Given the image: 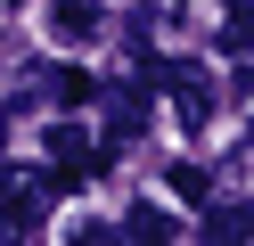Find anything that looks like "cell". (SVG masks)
<instances>
[{
  "label": "cell",
  "mask_w": 254,
  "mask_h": 246,
  "mask_svg": "<svg viewBox=\"0 0 254 246\" xmlns=\"http://www.w3.org/2000/svg\"><path fill=\"white\" fill-rule=\"evenodd\" d=\"M172 197H181V205H205V197H213V180H205L197 164H172Z\"/></svg>",
  "instance_id": "8fae6325"
},
{
  "label": "cell",
  "mask_w": 254,
  "mask_h": 246,
  "mask_svg": "<svg viewBox=\"0 0 254 246\" xmlns=\"http://www.w3.org/2000/svg\"><path fill=\"white\" fill-rule=\"evenodd\" d=\"M99 33H107V8H99V0H50V41L82 49V41H99Z\"/></svg>",
  "instance_id": "5b68a950"
},
{
  "label": "cell",
  "mask_w": 254,
  "mask_h": 246,
  "mask_svg": "<svg viewBox=\"0 0 254 246\" xmlns=\"http://www.w3.org/2000/svg\"><path fill=\"white\" fill-rule=\"evenodd\" d=\"M0 131H8V123H0Z\"/></svg>",
  "instance_id": "5bb4252c"
},
{
  "label": "cell",
  "mask_w": 254,
  "mask_h": 246,
  "mask_svg": "<svg viewBox=\"0 0 254 246\" xmlns=\"http://www.w3.org/2000/svg\"><path fill=\"white\" fill-rule=\"evenodd\" d=\"M205 238L213 246H238V238H254V197H230V205H205Z\"/></svg>",
  "instance_id": "8992f818"
},
{
  "label": "cell",
  "mask_w": 254,
  "mask_h": 246,
  "mask_svg": "<svg viewBox=\"0 0 254 246\" xmlns=\"http://www.w3.org/2000/svg\"><path fill=\"white\" fill-rule=\"evenodd\" d=\"M17 8H25V0H17Z\"/></svg>",
  "instance_id": "4fadbf2b"
},
{
  "label": "cell",
  "mask_w": 254,
  "mask_h": 246,
  "mask_svg": "<svg viewBox=\"0 0 254 246\" xmlns=\"http://www.w3.org/2000/svg\"><path fill=\"white\" fill-rule=\"evenodd\" d=\"M164 90H172V123L181 131L213 123V74H205V66H164Z\"/></svg>",
  "instance_id": "3957f363"
},
{
  "label": "cell",
  "mask_w": 254,
  "mask_h": 246,
  "mask_svg": "<svg viewBox=\"0 0 254 246\" xmlns=\"http://www.w3.org/2000/svg\"><path fill=\"white\" fill-rule=\"evenodd\" d=\"M139 25H148V33H181V25H189V0H148Z\"/></svg>",
  "instance_id": "30bf717a"
},
{
  "label": "cell",
  "mask_w": 254,
  "mask_h": 246,
  "mask_svg": "<svg viewBox=\"0 0 254 246\" xmlns=\"http://www.w3.org/2000/svg\"><path fill=\"white\" fill-rule=\"evenodd\" d=\"M246 148H254V123H246Z\"/></svg>",
  "instance_id": "7c38bea8"
},
{
  "label": "cell",
  "mask_w": 254,
  "mask_h": 246,
  "mask_svg": "<svg viewBox=\"0 0 254 246\" xmlns=\"http://www.w3.org/2000/svg\"><path fill=\"white\" fill-rule=\"evenodd\" d=\"M123 238H148V246H164V238H181V222H172L164 205H131V213H123Z\"/></svg>",
  "instance_id": "52a82bcc"
},
{
  "label": "cell",
  "mask_w": 254,
  "mask_h": 246,
  "mask_svg": "<svg viewBox=\"0 0 254 246\" xmlns=\"http://www.w3.org/2000/svg\"><path fill=\"white\" fill-rule=\"evenodd\" d=\"M41 148H50V172L66 180V189H74V180H90V172L107 164L99 148H90V131L74 123V115H58V123H50V140H41Z\"/></svg>",
  "instance_id": "7a4b0ae2"
},
{
  "label": "cell",
  "mask_w": 254,
  "mask_h": 246,
  "mask_svg": "<svg viewBox=\"0 0 254 246\" xmlns=\"http://www.w3.org/2000/svg\"><path fill=\"white\" fill-rule=\"evenodd\" d=\"M50 98H58V107H82V98H99V82H90L82 66H58V74H50Z\"/></svg>",
  "instance_id": "9c48e42d"
},
{
  "label": "cell",
  "mask_w": 254,
  "mask_h": 246,
  "mask_svg": "<svg viewBox=\"0 0 254 246\" xmlns=\"http://www.w3.org/2000/svg\"><path fill=\"white\" fill-rule=\"evenodd\" d=\"M221 49H230V58H254V0H230V16H221Z\"/></svg>",
  "instance_id": "ba28073f"
},
{
  "label": "cell",
  "mask_w": 254,
  "mask_h": 246,
  "mask_svg": "<svg viewBox=\"0 0 254 246\" xmlns=\"http://www.w3.org/2000/svg\"><path fill=\"white\" fill-rule=\"evenodd\" d=\"M58 189H66L58 172H25V164H0V238H33V230L50 222Z\"/></svg>",
  "instance_id": "6da1fadb"
},
{
  "label": "cell",
  "mask_w": 254,
  "mask_h": 246,
  "mask_svg": "<svg viewBox=\"0 0 254 246\" xmlns=\"http://www.w3.org/2000/svg\"><path fill=\"white\" fill-rule=\"evenodd\" d=\"M139 131H148V82H123V90H107V148H131Z\"/></svg>",
  "instance_id": "277c9868"
}]
</instances>
